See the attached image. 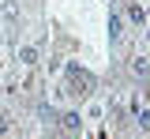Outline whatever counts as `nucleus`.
Returning a JSON list of instances; mask_svg holds the SVG:
<instances>
[]
</instances>
